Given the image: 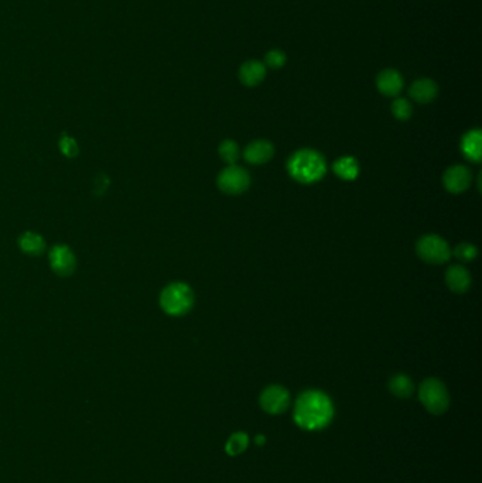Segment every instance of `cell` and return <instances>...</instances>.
I'll use <instances>...</instances> for the list:
<instances>
[{
	"instance_id": "obj_1",
	"label": "cell",
	"mask_w": 482,
	"mask_h": 483,
	"mask_svg": "<svg viewBox=\"0 0 482 483\" xmlns=\"http://www.w3.org/2000/svg\"><path fill=\"white\" fill-rule=\"evenodd\" d=\"M334 416V407L327 395L318 390H307L298 396L293 419L294 423L307 431H318L326 428Z\"/></svg>"
},
{
	"instance_id": "obj_2",
	"label": "cell",
	"mask_w": 482,
	"mask_h": 483,
	"mask_svg": "<svg viewBox=\"0 0 482 483\" xmlns=\"http://www.w3.org/2000/svg\"><path fill=\"white\" fill-rule=\"evenodd\" d=\"M289 174L298 182L311 184L326 175V160L315 150L296 151L287 161Z\"/></svg>"
},
{
	"instance_id": "obj_3",
	"label": "cell",
	"mask_w": 482,
	"mask_h": 483,
	"mask_svg": "<svg viewBox=\"0 0 482 483\" xmlns=\"http://www.w3.org/2000/svg\"><path fill=\"white\" fill-rule=\"evenodd\" d=\"M160 306L169 315H184L194 306V293L186 283H171L160 294Z\"/></svg>"
},
{
	"instance_id": "obj_4",
	"label": "cell",
	"mask_w": 482,
	"mask_h": 483,
	"mask_svg": "<svg viewBox=\"0 0 482 483\" xmlns=\"http://www.w3.org/2000/svg\"><path fill=\"white\" fill-rule=\"evenodd\" d=\"M419 399L424 408L434 414V416H440L446 412L450 406V396L447 392V387L439 379H426L419 387Z\"/></svg>"
},
{
	"instance_id": "obj_5",
	"label": "cell",
	"mask_w": 482,
	"mask_h": 483,
	"mask_svg": "<svg viewBox=\"0 0 482 483\" xmlns=\"http://www.w3.org/2000/svg\"><path fill=\"white\" fill-rule=\"evenodd\" d=\"M418 256L430 264H443L450 260L451 249L448 243L437 235H426L416 243Z\"/></svg>"
},
{
	"instance_id": "obj_6",
	"label": "cell",
	"mask_w": 482,
	"mask_h": 483,
	"mask_svg": "<svg viewBox=\"0 0 482 483\" xmlns=\"http://www.w3.org/2000/svg\"><path fill=\"white\" fill-rule=\"evenodd\" d=\"M217 182L221 191L231 195H239L249 188L250 177L246 170L234 164L228 166L219 173Z\"/></svg>"
},
{
	"instance_id": "obj_7",
	"label": "cell",
	"mask_w": 482,
	"mask_h": 483,
	"mask_svg": "<svg viewBox=\"0 0 482 483\" xmlns=\"http://www.w3.org/2000/svg\"><path fill=\"white\" fill-rule=\"evenodd\" d=\"M259 403L261 407L269 414H282L290 406V395L283 386L273 384L263 390Z\"/></svg>"
},
{
	"instance_id": "obj_8",
	"label": "cell",
	"mask_w": 482,
	"mask_h": 483,
	"mask_svg": "<svg viewBox=\"0 0 482 483\" xmlns=\"http://www.w3.org/2000/svg\"><path fill=\"white\" fill-rule=\"evenodd\" d=\"M49 259L53 271L60 275V277H68V275H71L75 271V255L74 251L65 245H56L49 253Z\"/></svg>"
},
{
	"instance_id": "obj_9",
	"label": "cell",
	"mask_w": 482,
	"mask_h": 483,
	"mask_svg": "<svg viewBox=\"0 0 482 483\" xmlns=\"http://www.w3.org/2000/svg\"><path fill=\"white\" fill-rule=\"evenodd\" d=\"M471 171L466 166H453L443 175L444 187L451 194H461L467 191L471 186Z\"/></svg>"
},
{
	"instance_id": "obj_10",
	"label": "cell",
	"mask_w": 482,
	"mask_h": 483,
	"mask_svg": "<svg viewBox=\"0 0 482 483\" xmlns=\"http://www.w3.org/2000/svg\"><path fill=\"white\" fill-rule=\"evenodd\" d=\"M274 154L273 145L267 140H255L248 145V147L243 151V157L249 164H256L262 166L266 164L267 161L272 160Z\"/></svg>"
},
{
	"instance_id": "obj_11",
	"label": "cell",
	"mask_w": 482,
	"mask_h": 483,
	"mask_svg": "<svg viewBox=\"0 0 482 483\" xmlns=\"http://www.w3.org/2000/svg\"><path fill=\"white\" fill-rule=\"evenodd\" d=\"M376 86L385 97H398L403 89V78L396 70L389 68V70H383L378 75Z\"/></svg>"
},
{
	"instance_id": "obj_12",
	"label": "cell",
	"mask_w": 482,
	"mask_h": 483,
	"mask_svg": "<svg viewBox=\"0 0 482 483\" xmlns=\"http://www.w3.org/2000/svg\"><path fill=\"white\" fill-rule=\"evenodd\" d=\"M439 94V86L430 78H420L411 84L409 95L418 103H430Z\"/></svg>"
},
{
	"instance_id": "obj_13",
	"label": "cell",
	"mask_w": 482,
	"mask_h": 483,
	"mask_svg": "<svg viewBox=\"0 0 482 483\" xmlns=\"http://www.w3.org/2000/svg\"><path fill=\"white\" fill-rule=\"evenodd\" d=\"M446 283L453 293L463 294L471 286V275L464 266L454 264L446 271Z\"/></svg>"
},
{
	"instance_id": "obj_14",
	"label": "cell",
	"mask_w": 482,
	"mask_h": 483,
	"mask_svg": "<svg viewBox=\"0 0 482 483\" xmlns=\"http://www.w3.org/2000/svg\"><path fill=\"white\" fill-rule=\"evenodd\" d=\"M266 77V65L261 61L250 60L242 64L239 70V79L246 86H256Z\"/></svg>"
},
{
	"instance_id": "obj_15",
	"label": "cell",
	"mask_w": 482,
	"mask_h": 483,
	"mask_svg": "<svg viewBox=\"0 0 482 483\" xmlns=\"http://www.w3.org/2000/svg\"><path fill=\"white\" fill-rule=\"evenodd\" d=\"M481 140H482V134H481V130L478 129H474L466 133L461 140V151L466 156V158L472 161V163H479L481 161V157H482Z\"/></svg>"
},
{
	"instance_id": "obj_16",
	"label": "cell",
	"mask_w": 482,
	"mask_h": 483,
	"mask_svg": "<svg viewBox=\"0 0 482 483\" xmlns=\"http://www.w3.org/2000/svg\"><path fill=\"white\" fill-rule=\"evenodd\" d=\"M19 246L23 253L30 256H40L45 250V240L37 232H26L19 239Z\"/></svg>"
},
{
	"instance_id": "obj_17",
	"label": "cell",
	"mask_w": 482,
	"mask_h": 483,
	"mask_svg": "<svg viewBox=\"0 0 482 483\" xmlns=\"http://www.w3.org/2000/svg\"><path fill=\"white\" fill-rule=\"evenodd\" d=\"M389 390L390 393L400 399H407L415 392V384L411 379L406 375H395L389 380Z\"/></svg>"
},
{
	"instance_id": "obj_18",
	"label": "cell",
	"mask_w": 482,
	"mask_h": 483,
	"mask_svg": "<svg viewBox=\"0 0 482 483\" xmlns=\"http://www.w3.org/2000/svg\"><path fill=\"white\" fill-rule=\"evenodd\" d=\"M334 171L335 174L342 178V179H355L359 174V166L358 161L354 157H341L334 163Z\"/></svg>"
},
{
	"instance_id": "obj_19",
	"label": "cell",
	"mask_w": 482,
	"mask_h": 483,
	"mask_svg": "<svg viewBox=\"0 0 482 483\" xmlns=\"http://www.w3.org/2000/svg\"><path fill=\"white\" fill-rule=\"evenodd\" d=\"M248 444H249V438L245 432H235L234 435L229 436V440L225 445V451L228 455L237 456L248 448Z\"/></svg>"
},
{
	"instance_id": "obj_20",
	"label": "cell",
	"mask_w": 482,
	"mask_h": 483,
	"mask_svg": "<svg viewBox=\"0 0 482 483\" xmlns=\"http://www.w3.org/2000/svg\"><path fill=\"white\" fill-rule=\"evenodd\" d=\"M219 156L225 163L234 166L239 158V147L234 140H225L219 145Z\"/></svg>"
},
{
	"instance_id": "obj_21",
	"label": "cell",
	"mask_w": 482,
	"mask_h": 483,
	"mask_svg": "<svg viewBox=\"0 0 482 483\" xmlns=\"http://www.w3.org/2000/svg\"><path fill=\"white\" fill-rule=\"evenodd\" d=\"M451 253L460 262L467 263V262H471V260H474L477 258L478 250L471 243H460V245L455 246L454 251H451Z\"/></svg>"
},
{
	"instance_id": "obj_22",
	"label": "cell",
	"mask_w": 482,
	"mask_h": 483,
	"mask_svg": "<svg viewBox=\"0 0 482 483\" xmlns=\"http://www.w3.org/2000/svg\"><path fill=\"white\" fill-rule=\"evenodd\" d=\"M392 113H394V116L398 121H407L411 116V113H413L411 103L407 99H405V98H398L392 103Z\"/></svg>"
},
{
	"instance_id": "obj_23",
	"label": "cell",
	"mask_w": 482,
	"mask_h": 483,
	"mask_svg": "<svg viewBox=\"0 0 482 483\" xmlns=\"http://www.w3.org/2000/svg\"><path fill=\"white\" fill-rule=\"evenodd\" d=\"M58 146H60L61 153H62L65 157H68V158H74V157H77L78 153H80V147H78L77 140L74 139V137L68 136V134H65V136L61 137V140H60Z\"/></svg>"
},
{
	"instance_id": "obj_24",
	"label": "cell",
	"mask_w": 482,
	"mask_h": 483,
	"mask_svg": "<svg viewBox=\"0 0 482 483\" xmlns=\"http://www.w3.org/2000/svg\"><path fill=\"white\" fill-rule=\"evenodd\" d=\"M286 54L282 50H272L265 57V65L272 68V70H279L286 64Z\"/></svg>"
},
{
	"instance_id": "obj_25",
	"label": "cell",
	"mask_w": 482,
	"mask_h": 483,
	"mask_svg": "<svg viewBox=\"0 0 482 483\" xmlns=\"http://www.w3.org/2000/svg\"><path fill=\"white\" fill-rule=\"evenodd\" d=\"M263 443H265V436H263V435H258V436H256V444L262 445Z\"/></svg>"
}]
</instances>
